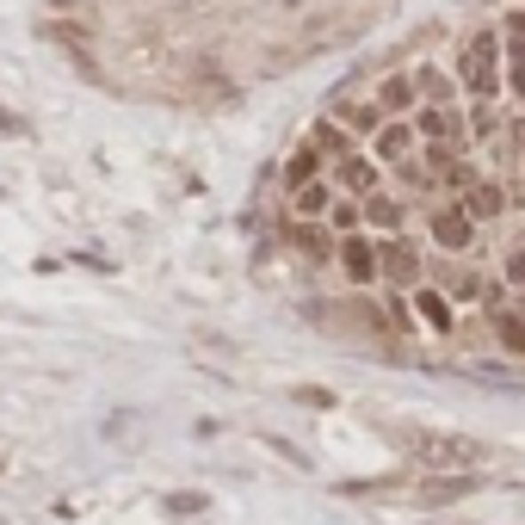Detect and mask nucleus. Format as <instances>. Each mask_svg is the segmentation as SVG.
<instances>
[{
	"mask_svg": "<svg viewBox=\"0 0 525 525\" xmlns=\"http://www.w3.org/2000/svg\"><path fill=\"white\" fill-rule=\"evenodd\" d=\"M464 81H470V93H476V99H489V93H495V44H489V37H476V44L464 50Z\"/></svg>",
	"mask_w": 525,
	"mask_h": 525,
	"instance_id": "nucleus-1",
	"label": "nucleus"
},
{
	"mask_svg": "<svg viewBox=\"0 0 525 525\" xmlns=\"http://www.w3.org/2000/svg\"><path fill=\"white\" fill-rule=\"evenodd\" d=\"M433 229H439V242H445V248H464V242H470V223H464L457 211H445V217H433Z\"/></svg>",
	"mask_w": 525,
	"mask_h": 525,
	"instance_id": "nucleus-2",
	"label": "nucleus"
},
{
	"mask_svg": "<svg viewBox=\"0 0 525 525\" xmlns=\"http://www.w3.org/2000/svg\"><path fill=\"white\" fill-rule=\"evenodd\" d=\"M346 272H353V278H371V272H378V254H371L365 242H346Z\"/></svg>",
	"mask_w": 525,
	"mask_h": 525,
	"instance_id": "nucleus-3",
	"label": "nucleus"
},
{
	"mask_svg": "<svg viewBox=\"0 0 525 525\" xmlns=\"http://www.w3.org/2000/svg\"><path fill=\"white\" fill-rule=\"evenodd\" d=\"M495 328H501V340H507L513 353H525V322H520V315H501Z\"/></svg>",
	"mask_w": 525,
	"mask_h": 525,
	"instance_id": "nucleus-4",
	"label": "nucleus"
},
{
	"mask_svg": "<svg viewBox=\"0 0 525 525\" xmlns=\"http://www.w3.org/2000/svg\"><path fill=\"white\" fill-rule=\"evenodd\" d=\"M420 309H426V322H433V328H445V322H451V315H445V303H439L433 290H420Z\"/></svg>",
	"mask_w": 525,
	"mask_h": 525,
	"instance_id": "nucleus-5",
	"label": "nucleus"
},
{
	"mask_svg": "<svg viewBox=\"0 0 525 525\" xmlns=\"http://www.w3.org/2000/svg\"><path fill=\"white\" fill-rule=\"evenodd\" d=\"M464 204H470V211H476V217H489V211H495V204H501V198H495V192H489V186H482V192H476V198H464Z\"/></svg>",
	"mask_w": 525,
	"mask_h": 525,
	"instance_id": "nucleus-6",
	"label": "nucleus"
},
{
	"mask_svg": "<svg viewBox=\"0 0 525 525\" xmlns=\"http://www.w3.org/2000/svg\"><path fill=\"white\" fill-rule=\"evenodd\" d=\"M322 204H328V192H322V186H315V192H303V198H297V211H309V217H315V211H322Z\"/></svg>",
	"mask_w": 525,
	"mask_h": 525,
	"instance_id": "nucleus-7",
	"label": "nucleus"
},
{
	"mask_svg": "<svg viewBox=\"0 0 525 525\" xmlns=\"http://www.w3.org/2000/svg\"><path fill=\"white\" fill-rule=\"evenodd\" d=\"M384 106H408V81H390V87H384Z\"/></svg>",
	"mask_w": 525,
	"mask_h": 525,
	"instance_id": "nucleus-8",
	"label": "nucleus"
},
{
	"mask_svg": "<svg viewBox=\"0 0 525 525\" xmlns=\"http://www.w3.org/2000/svg\"><path fill=\"white\" fill-rule=\"evenodd\" d=\"M513 44H525V19H513Z\"/></svg>",
	"mask_w": 525,
	"mask_h": 525,
	"instance_id": "nucleus-9",
	"label": "nucleus"
}]
</instances>
